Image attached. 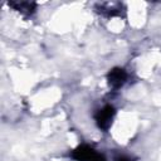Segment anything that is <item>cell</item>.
Returning a JSON list of instances; mask_svg holds the SVG:
<instances>
[{
    "label": "cell",
    "instance_id": "obj_1",
    "mask_svg": "<svg viewBox=\"0 0 161 161\" xmlns=\"http://www.w3.org/2000/svg\"><path fill=\"white\" fill-rule=\"evenodd\" d=\"M72 157L77 161H106L104 156L99 152H97L94 148L87 145L78 146L73 152Z\"/></svg>",
    "mask_w": 161,
    "mask_h": 161
},
{
    "label": "cell",
    "instance_id": "obj_5",
    "mask_svg": "<svg viewBox=\"0 0 161 161\" xmlns=\"http://www.w3.org/2000/svg\"><path fill=\"white\" fill-rule=\"evenodd\" d=\"M113 160H114V161H133L130 156H126V155H118V156H116Z\"/></svg>",
    "mask_w": 161,
    "mask_h": 161
},
{
    "label": "cell",
    "instance_id": "obj_3",
    "mask_svg": "<svg viewBox=\"0 0 161 161\" xmlns=\"http://www.w3.org/2000/svg\"><path fill=\"white\" fill-rule=\"evenodd\" d=\"M127 80V73L122 68H114L108 73V83L112 88L122 87Z\"/></svg>",
    "mask_w": 161,
    "mask_h": 161
},
{
    "label": "cell",
    "instance_id": "obj_4",
    "mask_svg": "<svg viewBox=\"0 0 161 161\" xmlns=\"http://www.w3.org/2000/svg\"><path fill=\"white\" fill-rule=\"evenodd\" d=\"M9 6L14 8L18 11L25 13V14H31L35 9V4L29 3V1H11V3H9Z\"/></svg>",
    "mask_w": 161,
    "mask_h": 161
},
{
    "label": "cell",
    "instance_id": "obj_2",
    "mask_svg": "<svg viewBox=\"0 0 161 161\" xmlns=\"http://www.w3.org/2000/svg\"><path fill=\"white\" fill-rule=\"evenodd\" d=\"M114 116V108L112 106H106L102 109H99L96 114V122L99 128L102 130H108V127L112 123Z\"/></svg>",
    "mask_w": 161,
    "mask_h": 161
}]
</instances>
